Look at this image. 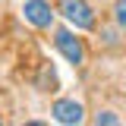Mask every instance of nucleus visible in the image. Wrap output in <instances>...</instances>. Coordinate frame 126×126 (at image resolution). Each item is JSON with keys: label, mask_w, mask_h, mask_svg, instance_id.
<instances>
[{"label": "nucleus", "mask_w": 126, "mask_h": 126, "mask_svg": "<svg viewBox=\"0 0 126 126\" xmlns=\"http://www.w3.org/2000/svg\"><path fill=\"white\" fill-rule=\"evenodd\" d=\"M60 13L63 19L79 32H88L94 29V10L85 3V0H60Z\"/></svg>", "instance_id": "obj_1"}, {"label": "nucleus", "mask_w": 126, "mask_h": 126, "mask_svg": "<svg viewBox=\"0 0 126 126\" xmlns=\"http://www.w3.org/2000/svg\"><path fill=\"white\" fill-rule=\"evenodd\" d=\"M22 16L35 29H50L54 25V6L47 0H25L22 3Z\"/></svg>", "instance_id": "obj_2"}, {"label": "nucleus", "mask_w": 126, "mask_h": 126, "mask_svg": "<svg viewBox=\"0 0 126 126\" xmlns=\"http://www.w3.org/2000/svg\"><path fill=\"white\" fill-rule=\"evenodd\" d=\"M50 113H54V120H57V123H63V126H79L82 120H85L82 104H79V101H73V98H60V101H54Z\"/></svg>", "instance_id": "obj_3"}, {"label": "nucleus", "mask_w": 126, "mask_h": 126, "mask_svg": "<svg viewBox=\"0 0 126 126\" xmlns=\"http://www.w3.org/2000/svg\"><path fill=\"white\" fill-rule=\"evenodd\" d=\"M54 44H57V50H60V54L73 63V66H79V63L85 60V47H82V41H79L69 29H60V32H57Z\"/></svg>", "instance_id": "obj_4"}, {"label": "nucleus", "mask_w": 126, "mask_h": 126, "mask_svg": "<svg viewBox=\"0 0 126 126\" xmlns=\"http://www.w3.org/2000/svg\"><path fill=\"white\" fill-rule=\"evenodd\" d=\"M113 22L126 32V0H117V3H113Z\"/></svg>", "instance_id": "obj_5"}, {"label": "nucleus", "mask_w": 126, "mask_h": 126, "mask_svg": "<svg viewBox=\"0 0 126 126\" xmlns=\"http://www.w3.org/2000/svg\"><path fill=\"white\" fill-rule=\"evenodd\" d=\"M94 123H98V126H117V123H120V117L110 113V110H101V113L94 117Z\"/></svg>", "instance_id": "obj_6"}]
</instances>
